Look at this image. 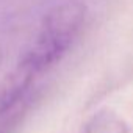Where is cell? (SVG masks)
<instances>
[{
	"mask_svg": "<svg viewBox=\"0 0 133 133\" xmlns=\"http://www.w3.org/2000/svg\"><path fill=\"white\" fill-rule=\"evenodd\" d=\"M86 19V8L80 0H59L42 16L39 31L19 63L41 77L58 64L80 36Z\"/></svg>",
	"mask_w": 133,
	"mask_h": 133,
	"instance_id": "1",
	"label": "cell"
},
{
	"mask_svg": "<svg viewBox=\"0 0 133 133\" xmlns=\"http://www.w3.org/2000/svg\"><path fill=\"white\" fill-rule=\"evenodd\" d=\"M82 133H130V128L117 113L105 108L86 121Z\"/></svg>",
	"mask_w": 133,
	"mask_h": 133,
	"instance_id": "2",
	"label": "cell"
},
{
	"mask_svg": "<svg viewBox=\"0 0 133 133\" xmlns=\"http://www.w3.org/2000/svg\"><path fill=\"white\" fill-rule=\"evenodd\" d=\"M27 108H28V100L6 113L0 114V133H14L16 128L21 125L27 113Z\"/></svg>",
	"mask_w": 133,
	"mask_h": 133,
	"instance_id": "3",
	"label": "cell"
},
{
	"mask_svg": "<svg viewBox=\"0 0 133 133\" xmlns=\"http://www.w3.org/2000/svg\"><path fill=\"white\" fill-rule=\"evenodd\" d=\"M2 58H3V52H2V47H0V63H2Z\"/></svg>",
	"mask_w": 133,
	"mask_h": 133,
	"instance_id": "4",
	"label": "cell"
}]
</instances>
